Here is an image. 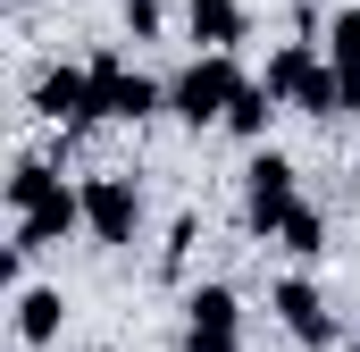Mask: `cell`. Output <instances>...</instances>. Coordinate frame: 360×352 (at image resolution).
Here are the masks:
<instances>
[{
    "label": "cell",
    "instance_id": "obj_1",
    "mask_svg": "<svg viewBox=\"0 0 360 352\" xmlns=\"http://www.w3.org/2000/svg\"><path fill=\"white\" fill-rule=\"evenodd\" d=\"M260 84H269L276 101H293L302 118H335V109H344V84H335V59H319L310 42H285V51L269 59V76H260Z\"/></svg>",
    "mask_w": 360,
    "mask_h": 352
},
{
    "label": "cell",
    "instance_id": "obj_14",
    "mask_svg": "<svg viewBox=\"0 0 360 352\" xmlns=\"http://www.w3.org/2000/svg\"><path fill=\"white\" fill-rule=\"evenodd\" d=\"M327 59H335V68H352V59H360V8H344V17H335V34H327Z\"/></svg>",
    "mask_w": 360,
    "mask_h": 352
},
{
    "label": "cell",
    "instance_id": "obj_11",
    "mask_svg": "<svg viewBox=\"0 0 360 352\" xmlns=\"http://www.w3.org/2000/svg\"><path fill=\"white\" fill-rule=\"evenodd\" d=\"M51 193H68V184L42 168V160H17V176H8V210H17V218H25V210H42Z\"/></svg>",
    "mask_w": 360,
    "mask_h": 352
},
{
    "label": "cell",
    "instance_id": "obj_10",
    "mask_svg": "<svg viewBox=\"0 0 360 352\" xmlns=\"http://www.w3.org/2000/svg\"><path fill=\"white\" fill-rule=\"evenodd\" d=\"M59 319H68V302H59L51 285L17 294V336H25V344H51V336H59Z\"/></svg>",
    "mask_w": 360,
    "mask_h": 352
},
{
    "label": "cell",
    "instance_id": "obj_6",
    "mask_svg": "<svg viewBox=\"0 0 360 352\" xmlns=\"http://www.w3.org/2000/svg\"><path fill=\"white\" fill-rule=\"evenodd\" d=\"M34 101H42V118H51V126H92V118H101V92H92V68H51Z\"/></svg>",
    "mask_w": 360,
    "mask_h": 352
},
{
    "label": "cell",
    "instance_id": "obj_8",
    "mask_svg": "<svg viewBox=\"0 0 360 352\" xmlns=\"http://www.w3.org/2000/svg\"><path fill=\"white\" fill-rule=\"evenodd\" d=\"M68 227H84V193H51L42 210H25L17 218V252H51Z\"/></svg>",
    "mask_w": 360,
    "mask_h": 352
},
{
    "label": "cell",
    "instance_id": "obj_4",
    "mask_svg": "<svg viewBox=\"0 0 360 352\" xmlns=\"http://www.w3.org/2000/svg\"><path fill=\"white\" fill-rule=\"evenodd\" d=\"M84 227L101 235V244H134V227H143L134 176H92V184H84Z\"/></svg>",
    "mask_w": 360,
    "mask_h": 352
},
{
    "label": "cell",
    "instance_id": "obj_5",
    "mask_svg": "<svg viewBox=\"0 0 360 352\" xmlns=\"http://www.w3.org/2000/svg\"><path fill=\"white\" fill-rule=\"evenodd\" d=\"M92 92H101V118H151V109H160V84L134 76V68L109 59V51L92 59Z\"/></svg>",
    "mask_w": 360,
    "mask_h": 352
},
{
    "label": "cell",
    "instance_id": "obj_13",
    "mask_svg": "<svg viewBox=\"0 0 360 352\" xmlns=\"http://www.w3.org/2000/svg\"><path fill=\"white\" fill-rule=\"evenodd\" d=\"M285 252H293V260H319V252H327V218H319V210H293V218H285Z\"/></svg>",
    "mask_w": 360,
    "mask_h": 352
},
{
    "label": "cell",
    "instance_id": "obj_9",
    "mask_svg": "<svg viewBox=\"0 0 360 352\" xmlns=\"http://www.w3.org/2000/svg\"><path fill=\"white\" fill-rule=\"evenodd\" d=\"M184 17H193V34L210 51H235L243 42V0H184Z\"/></svg>",
    "mask_w": 360,
    "mask_h": 352
},
{
    "label": "cell",
    "instance_id": "obj_7",
    "mask_svg": "<svg viewBox=\"0 0 360 352\" xmlns=\"http://www.w3.org/2000/svg\"><path fill=\"white\" fill-rule=\"evenodd\" d=\"M276 319H285L302 344H327V336H335V319H327V294H319L310 277H285V285H276Z\"/></svg>",
    "mask_w": 360,
    "mask_h": 352
},
{
    "label": "cell",
    "instance_id": "obj_2",
    "mask_svg": "<svg viewBox=\"0 0 360 352\" xmlns=\"http://www.w3.org/2000/svg\"><path fill=\"white\" fill-rule=\"evenodd\" d=\"M243 84H252V76L235 68V51H210V59H193L176 84H168V101H176V118H193V126H218Z\"/></svg>",
    "mask_w": 360,
    "mask_h": 352
},
{
    "label": "cell",
    "instance_id": "obj_3",
    "mask_svg": "<svg viewBox=\"0 0 360 352\" xmlns=\"http://www.w3.org/2000/svg\"><path fill=\"white\" fill-rule=\"evenodd\" d=\"M243 210H252V227H260V235H285V218L302 210V201H293V160L260 151V160L243 168Z\"/></svg>",
    "mask_w": 360,
    "mask_h": 352
},
{
    "label": "cell",
    "instance_id": "obj_15",
    "mask_svg": "<svg viewBox=\"0 0 360 352\" xmlns=\"http://www.w3.org/2000/svg\"><path fill=\"white\" fill-rule=\"evenodd\" d=\"M126 25L134 34H160V0H126Z\"/></svg>",
    "mask_w": 360,
    "mask_h": 352
},
{
    "label": "cell",
    "instance_id": "obj_12",
    "mask_svg": "<svg viewBox=\"0 0 360 352\" xmlns=\"http://www.w3.org/2000/svg\"><path fill=\"white\" fill-rule=\"evenodd\" d=\"M269 118H276V92H269V84H243V92H235V109H226L235 134H260Z\"/></svg>",
    "mask_w": 360,
    "mask_h": 352
}]
</instances>
